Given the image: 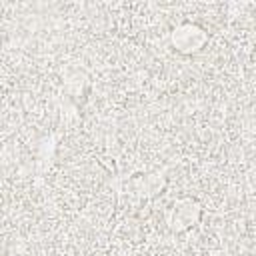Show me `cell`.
<instances>
[{"mask_svg":"<svg viewBox=\"0 0 256 256\" xmlns=\"http://www.w3.org/2000/svg\"><path fill=\"white\" fill-rule=\"evenodd\" d=\"M206 36L204 30L198 28L196 24H182L174 30V44L182 52H194L204 44Z\"/></svg>","mask_w":256,"mask_h":256,"instance_id":"obj_1","label":"cell"}]
</instances>
